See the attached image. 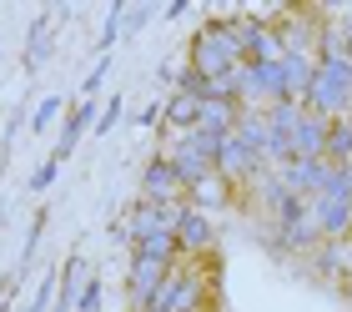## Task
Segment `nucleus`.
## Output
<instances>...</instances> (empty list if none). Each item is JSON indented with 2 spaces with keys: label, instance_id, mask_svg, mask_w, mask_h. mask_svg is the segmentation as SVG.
<instances>
[{
  "label": "nucleus",
  "instance_id": "f257e3e1",
  "mask_svg": "<svg viewBox=\"0 0 352 312\" xmlns=\"http://www.w3.org/2000/svg\"><path fill=\"white\" fill-rule=\"evenodd\" d=\"M312 116L322 121H347L352 116V56L342 51L338 41L322 45V56H317V71H312V86H307V101Z\"/></svg>",
  "mask_w": 352,
  "mask_h": 312
},
{
  "label": "nucleus",
  "instance_id": "f03ea898",
  "mask_svg": "<svg viewBox=\"0 0 352 312\" xmlns=\"http://www.w3.org/2000/svg\"><path fill=\"white\" fill-rule=\"evenodd\" d=\"M242 65H247V51H242V41H236L232 21H212V25L197 30V41H191V71L197 76L217 81V76L242 71Z\"/></svg>",
  "mask_w": 352,
  "mask_h": 312
},
{
  "label": "nucleus",
  "instance_id": "7ed1b4c3",
  "mask_svg": "<svg viewBox=\"0 0 352 312\" xmlns=\"http://www.w3.org/2000/svg\"><path fill=\"white\" fill-rule=\"evenodd\" d=\"M206 302H212V272H206V262H176V267L166 272L162 292H156V312H206Z\"/></svg>",
  "mask_w": 352,
  "mask_h": 312
},
{
  "label": "nucleus",
  "instance_id": "20e7f679",
  "mask_svg": "<svg viewBox=\"0 0 352 312\" xmlns=\"http://www.w3.org/2000/svg\"><path fill=\"white\" fill-rule=\"evenodd\" d=\"M307 211H312V222H317V232H322V242L352 237V182H347L342 167L322 182V191H317V196H307Z\"/></svg>",
  "mask_w": 352,
  "mask_h": 312
},
{
  "label": "nucleus",
  "instance_id": "39448f33",
  "mask_svg": "<svg viewBox=\"0 0 352 312\" xmlns=\"http://www.w3.org/2000/svg\"><path fill=\"white\" fill-rule=\"evenodd\" d=\"M217 146L212 136H201V131H182V136H166L162 146V156L176 167V176L191 187V182H201V176H212L217 171Z\"/></svg>",
  "mask_w": 352,
  "mask_h": 312
},
{
  "label": "nucleus",
  "instance_id": "423d86ee",
  "mask_svg": "<svg viewBox=\"0 0 352 312\" xmlns=\"http://www.w3.org/2000/svg\"><path fill=\"white\" fill-rule=\"evenodd\" d=\"M171 267H176V262L131 252V272H126V307H131V312H146V307L156 302V292H162V282H166Z\"/></svg>",
  "mask_w": 352,
  "mask_h": 312
},
{
  "label": "nucleus",
  "instance_id": "0eeeda50",
  "mask_svg": "<svg viewBox=\"0 0 352 312\" xmlns=\"http://www.w3.org/2000/svg\"><path fill=\"white\" fill-rule=\"evenodd\" d=\"M141 202L151 207H186V182L176 176V167L166 156H151L141 171Z\"/></svg>",
  "mask_w": 352,
  "mask_h": 312
},
{
  "label": "nucleus",
  "instance_id": "6e6552de",
  "mask_svg": "<svg viewBox=\"0 0 352 312\" xmlns=\"http://www.w3.org/2000/svg\"><path fill=\"white\" fill-rule=\"evenodd\" d=\"M176 247H182L186 262H206V257L217 252V227H212V217L197 211V207H182V217H176Z\"/></svg>",
  "mask_w": 352,
  "mask_h": 312
},
{
  "label": "nucleus",
  "instance_id": "1a4fd4ad",
  "mask_svg": "<svg viewBox=\"0 0 352 312\" xmlns=\"http://www.w3.org/2000/svg\"><path fill=\"white\" fill-rule=\"evenodd\" d=\"M176 217H182V207H151V202H136L131 222H126V232H131V247H136V242H151V237H176Z\"/></svg>",
  "mask_w": 352,
  "mask_h": 312
},
{
  "label": "nucleus",
  "instance_id": "9d476101",
  "mask_svg": "<svg viewBox=\"0 0 352 312\" xmlns=\"http://www.w3.org/2000/svg\"><path fill=\"white\" fill-rule=\"evenodd\" d=\"M217 171L227 176V182H257V176L267 171L262 161H257V152H252L247 141H236V136H227L217 146Z\"/></svg>",
  "mask_w": 352,
  "mask_h": 312
},
{
  "label": "nucleus",
  "instance_id": "9b49d317",
  "mask_svg": "<svg viewBox=\"0 0 352 312\" xmlns=\"http://www.w3.org/2000/svg\"><path fill=\"white\" fill-rule=\"evenodd\" d=\"M236 121H242V106H236V101H217V96H206L201 111H197V131L212 136V141H227L236 131Z\"/></svg>",
  "mask_w": 352,
  "mask_h": 312
},
{
  "label": "nucleus",
  "instance_id": "f8f14e48",
  "mask_svg": "<svg viewBox=\"0 0 352 312\" xmlns=\"http://www.w3.org/2000/svg\"><path fill=\"white\" fill-rule=\"evenodd\" d=\"M312 71H317V56H302V51H287L282 56V96L287 101H307V86H312Z\"/></svg>",
  "mask_w": 352,
  "mask_h": 312
},
{
  "label": "nucleus",
  "instance_id": "ddd939ff",
  "mask_svg": "<svg viewBox=\"0 0 352 312\" xmlns=\"http://www.w3.org/2000/svg\"><path fill=\"white\" fill-rule=\"evenodd\" d=\"M227 202H232V182L221 171H212V176H201V182L186 187V207H197V211H212V207H227Z\"/></svg>",
  "mask_w": 352,
  "mask_h": 312
},
{
  "label": "nucleus",
  "instance_id": "4468645a",
  "mask_svg": "<svg viewBox=\"0 0 352 312\" xmlns=\"http://www.w3.org/2000/svg\"><path fill=\"white\" fill-rule=\"evenodd\" d=\"M197 111H201V96H186V91H176L171 101H166V136H182V131H197Z\"/></svg>",
  "mask_w": 352,
  "mask_h": 312
},
{
  "label": "nucleus",
  "instance_id": "2eb2a0df",
  "mask_svg": "<svg viewBox=\"0 0 352 312\" xmlns=\"http://www.w3.org/2000/svg\"><path fill=\"white\" fill-rule=\"evenodd\" d=\"M91 116H96V101H81L71 111V121H66V131H60V141H56V161H66L76 152V141H81V131L91 126Z\"/></svg>",
  "mask_w": 352,
  "mask_h": 312
},
{
  "label": "nucleus",
  "instance_id": "dca6fc26",
  "mask_svg": "<svg viewBox=\"0 0 352 312\" xmlns=\"http://www.w3.org/2000/svg\"><path fill=\"white\" fill-rule=\"evenodd\" d=\"M327 161H332V167H347V161H352V116L332 121V131H327Z\"/></svg>",
  "mask_w": 352,
  "mask_h": 312
},
{
  "label": "nucleus",
  "instance_id": "f3484780",
  "mask_svg": "<svg viewBox=\"0 0 352 312\" xmlns=\"http://www.w3.org/2000/svg\"><path fill=\"white\" fill-rule=\"evenodd\" d=\"M76 312H101V282H86L81 298H76Z\"/></svg>",
  "mask_w": 352,
  "mask_h": 312
},
{
  "label": "nucleus",
  "instance_id": "a211bd4d",
  "mask_svg": "<svg viewBox=\"0 0 352 312\" xmlns=\"http://www.w3.org/2000/svg\"><path fill=\"white\" fill-rule=\"evenodd\" d=\"M146 21H151V6H136V10H126V15H121V25L131 30V36H136V30L146 25Z\"/></svg>",
  "mask_w": 352,
  "mask_h": 312
},
{
  "label": "nucleus",
  "instance_id": "6ab92c4d",
  "mask_svg": "<svg viewBox=\"0 0 352 312\" xmlns=\"http://www.w3.org/2000/svg\"><path fill=\"white\" fill-rule=\"evenodd\" d=\"M56 111H60V101H41V106H36V121H30V126H36V131H45V126L56 121Z\"/></svg>",
  "mask_w": 352,
  "mask_h": 312
},
{
  "label": "nucleus",
  "instance_id": "aec40b11",
  "mask_svg": "<svg viewBox=\"0 0 352 312\" xmlns=\"http://www.w3.org/2000/svg\"><path fill=\"white\" fill-rule=\"evenodd\" d=\"M56 171H60V161L51 156V161H45V167L36 171V182H30V187H36V191H41V187H51V182H56Z\"/></svg>",
  "mask_w": 352,
  "mask_h": 312
},
{
  "label": "nucleus",
  "instance_id": "412c9836",
  "mask_svg": "<svg viewBox=\"0 0 352 312\" xmlns=\"http://www.w3.org/2000/svg\"><path fill=\"white\" fill-rule=\"evenodd\" d=\"M116 116H121V101H111V106L101 111V121H96V136H101V131H111V126H116Z\"/></svg>",
  "mask_w": 352,
  "mask_h": 312
},
{
  "label": "nucleus",
  "instance_id": "4be33fe9",
  "mask_svg": "<svg viewBox=\"0 0 352 312\" xmlns=\"http://www.w3.org/2000/svg\"><path fill=\"white\" fill-rule=\"evenodd\" d=\"M146 312H156V307H146Z\"/></svg>",
  "mask_w": 352,
  "mask_h": 312
}]
</instances>
